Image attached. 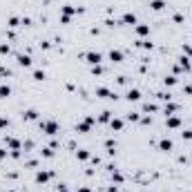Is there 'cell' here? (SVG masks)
Wrapping results in <instances>:
<instances>
[{
	"label": "cell",
	"mask_w": 192,
	"mask_h": 192,
	"mask_svg": "<svg viewBox=\"0 0 192 192\" xmlns=\"http://www.w3.org/2000/svg\"><path fill=\"white\" fill-rule=\"evenodd\" d=\"M150 7L154 9V11H161L163 7H165V2H163V0H152V2H150Z\"/></svg>",
	"instance_id": "obj_9"
},
{
	"label": "cell",
	"mask_w": 192,
	"mask_h": 192,
	"mask_svg": "<svg viewBox=\"0 0 192 192\" xmlns=\"http://www.w3.org/2000/svg\"><path fill=\"white\" fill-rule=\"evenodd\" d=\"M49 177H52V172H38L36 174V183H45Z\"/></svg>",
	"instance_id": "obj_7"
},
{
	"label": "cell",
	"mask_w": 192,
	"mask_h": 192,
	"mask_svg": "<svg viewBox=\"0 0 192 192\" xmlns=\"http://www.w3.org/2000/svg\"><path fill=\"white\" fill-rule=\"evenodd\" d=\"M56 192H69V190H67L65 185H58V190H56Z\"/></svg>",
	"instance_id": "obj_32"
},
{
	"label": "cell",
	"mask_w": 192,
	"mask_h": 192,
	"mask_svg": "<svg viewBox=\"0 0 192 192\" xmlns=\"http://www.w3.org/2000/svg\"><path fill=\"white\" fill-rule=\"evenodd\" d=\"M110 125H112V130H116V132H118V130H123V121H121V118H112Z\"/></svg>",
	"instance_id": "obj_10"
},
{
	"label": "cell",
	"mask_w": 192,
	"mask_h": 192,
	"mask_svg": "<svg viewBox=\"0 0 192 192\" xmlns=\"http://www.w3.org/2000/svg\"><path fill=\"white\" fill-rule=\"evenodd\" d=\"M110 60L121 63V60H123V52H121V49H112V52H110Z\"/></svg>",
	"instance_id": "obj_5"
},
{
	"label": "cell",
	"mask_w": 192,
	"mask_h": 192,
	"mask_svg": "<svg viewBox=\"0 0 192 192\" xmlns=\"http://www.w3.org/2000/svg\"><path fill=\"white\" fill-rule=\"evenodd\" d=\"M43 156H54V148H45L43 150Z\"/></svg>",
	"instance_id": "obj_23"
},
{
	"label": "cell",
	"mask_w": 192,
	"mask_h": 192,
	"mask_svg": "<svg viewBox=\"0 0 192 192\" xmlns=\"http://www.w3.org/2000/svg\"><path fill=\"white\" fill-rule=\"evenodd\" d=\"M110 114H112V112H103V114H101V121H103V123H105V121H112Z\"/></svg>",
	"instance_id": "obj_22"
},
{
	"label": "cell",
	"mask_w": 192,
	"mask_h": 192,
	"mask_svg": "<svg viewBox=\"0 0 192 192\" xmlns=\"http://www.w3.org/2000/svg\"><path fill=\"white\" fill-rule=\"evenodd\" d=\"M5 154H7V150H0V159H2V156H5Z\"/></svg>",
	"instance_id": "obj_34"
},
{
	"label": "cell",
	"mask_w": 192,
	"mask_h": 192,
	"mask_svg": "<svg viewBox=\"0 0 192 192\" xmlns=\"http://www.w3.org/2000/svg\"><path fill=\"white\" fill-rule=\"evenodd\" d=\"M18 65H20V67H29V65H31V58H29L27 54H20V56H18Z\"/></svg>",
	"instance_id": "obj_6"
},
{
	"label": "cell",
	"mask_w": 192,
	"mask_h": 192,
	"mask_svg": "<svg viewBox=\"0 0 192 192\" xmlns=\"http://www.w3.org/2000/svg\"><path fill=\"white\" fill-rule=\"evenodd\" d=\"M139 98H141L139 89H130V92H127V101H139Z\"/></svg>",
	"instance_id": "obj_11"
},
{
	"label": "cell",
	"mask_w": 192,
	"mask_h": 192,
	"mask_svg": "<svg viewBox=\"0 0 192 192\" xmlns=\"http://www.w3.org/2000/svg\"><path fill=\"white\" fill-rule=\"evenodd\" d=\"M9 125V121H7V118H2V116H0V127H7Z\"/></svg>",
	"instance_id": "obj_28"
},
{
	"label": "cell",
	"mask_w": 192,
	"mask_h": 192,
	"mask_svg": "<svg viewBox=\"0 0 192 192\" xmlns=\"http://www.w3.org/2000/svg\"><path fill=\"white\" fill-rule=\"evenodd\" d=\"M112 179H114L116 183H121V181H123V177H121V174H118V172H114V174H112Z\"/></svg>",
	"instance_id": "obj_26"
},
{
	"label": "cell",
	"mask_w": 192,
	"mask_h": 192,
	"mask_svg": "<svg viewBox=\"0 0 192 192\" xmlns=\"http://www.w3.org/2000/svg\"><path fill=\"white\" fill-rule=\"evenodd\" d=\"M159 148H161L163 152H170V150H172V141H170V139H163L161 143H159Z\"/></svg>",
	"instance_id": "obj_8"
},
{
	"label": "cell",
	"mask_w": 192,
	"mask_h": 192,
	"mask_svg": "<svg viewBox=\"0 0 192 192\" xmlns=\"http://www.w3.org/2000/svg\"><path fill=\"white\" fill-rule=\"evenodd\" d=\"M9 25L11 27H18V18H9Z\"/></svg>",
	"instance_id": "obj_29"
},
{
	"label": "cell",
	"mask_w": 192,
	"mask_h": 192,
	"mask_svg": "<svg viewBox=\"0 0 192 192\" xmlns=\"http://www.w3.org/2000/svg\"><path fill=\"white\" fill-rule=\"evenodd\" d=\"M174 83H177V78H174V76H168L165 78V85H174Z\"/></svg>",
	"instance_id": "obj_25"
},
{
	"label": "cell",
	"mask_w": 192,
	"mask_h": 192,
	"mask_svg": "<svg viewBox=\"0 0 192 192\" xmlns=\"http://www.w3.org/2000/svg\"><path fill=\"white\" fill-rule=\"evenodd\" d=\"M154 110H156V105H152V103L145 105V112H154Z\"/></svg>",
	"instance_id": "obj_27"
},
{
	"label": "cell",
	"mask_w": 192,
	"mask_h": 192,
	"mask_svg": "<svg viewBox=\"0 0 192 192\" xmlns=\"http://www.w3.org/2000/svg\"><path fill=\"white\" fill-rule=\"evenodd\" d=\"M36 116H38V112H36V110H27V112H25V118H27V121H34Z\"/></svg>",
	"instance_id": "obj_18"
},
{
	"label": "cell",
	"mask_w": 192,
	"mask_h": 192,
	"mask_svg": "<svg viewBox=\"0 0 192 192\" xmlns=\"http://www.w3.org/2000/svg\"><path fill=\"white\" fill-rule=\"evenodd\" d=\"M7 192H14V190H7Z\"/></svg>",
	"instance_id": "obj_36"
},
{
	"label": "cell",
	"mask_w": 192,
	"mask_h": 192,
	"mask_svg": "<svg viewBox=\"0 0 192 192\" xmlns=\"http://www.w3.org/2000/svg\"><path fill=\"white\" fill-rule=\"evenodd\" d=\"M9 94H11V87L9 85H0V98H7Z\"/></svg>",
	"instance_id": "obj_13"
},
{
	"label": "cell",
	"mask_w": 192,
	"mask_h": 192,
	"mask_svg": "<svg viewBox=\"0 0 192 192\" xmlns=\"http://www.w3.org/2000/svg\"><path fill=\"white\" fill-rule=\"evenodd\" d=\"M183 52H188V54L192 56V47H188V45H185V47H183Z\"/></svg>",
	"instance_id": "obj_33"
},
{
	"label": "cell",
	"mask_w": 192,
	"mask_h": 192,
	"mask_svg": "<svg viewBox=\"0 0 192 192\" xmlns=\"http://www.w3.org/2000/svg\"><path fill=\"white\" fill-rule=\"evenodd\" d=\"M9 52V47H7V45H0V54H7Z\"/></svg>",
	"instance_id": "obj_31"
},
{
	"label": "cell",
	"mask_w": 192,
	"mask_h": 192,
	"mask_svg": "<svg viewBox=\"0 0 192 192\" xmlns=\"http://www.w3.org/2000/svg\"><path fill=\"white\" fill-rule=\"evenodd\" d=\"M136 34H139V36H148V34H150V27L148 25H139L136 27Z\"/></svg>",
	"instance_id": "obj_12"
},
{
	"label": "cell",
	"mask_w": 192,
	"mask_h": 192,
	"mask_svg": "<svg viewBox=\"0 0 192 192\" xmlns=\"http://www.w3.org/2000/svg\"><path fill=\"white\" fill-rule=\"evenodd\" d=\"M177 110H179V107L174 105V103H170V105H165V114H168V116H170L172 112H177Z\"/></svg>",
	"instance_id": "obj_19"
},
{
	"label": "cell",
	"mask_w": 192,
	"mask_h": 192,
	"mask_svg": "<svg viewBox=\"0 0 192 192\" xmlns=\"http://www.w3.org/2000/svg\"><path fill=\"white\" fill-rule=\"evenodd\" d=\"M74 11H76V9L72 7V5H65V7H63V16H67V18H69V16L74 14Z\"/></svg>",
	"instance_id": "obj_17"
},
{
	"label": "cell",
	"mask_w": 192,
	"mask_h": 192,
	"mask_svg": "<svg viewBox=\"0 0 192 192\" xmlns=\"http://www.w3.org/2000/svg\"><path fill=\"white\" fill-rule=\"evenodd\" d=\"M101 60H103V56H101L98 52H89V54H87V63H89V65H98Z\"/></svg>",
	"instance_id": "obj_2"
},
{
	"label": "cell",
	"mask_w": 192,
	"mask_h": 192,
	"mask_svg": "<svg viewBox=\"0 0 192 192\" xmlns=\"http://www.w3.org/2000/svg\"><path fill=\"white\" fill-rule=\"evenodd\" d=\"M78 159H81V161L89 159V152H87V150H78Z\"/></svg>",
	"instance_id": "obj_20"
},
{
	"label": "cell",
	"mask_w": 192,
	"mask_h": 192,
	"mask_svg": "<svg viewBox=\"0 0 192 192\" xmlns=\"http://www.w3.org/2000/svg\"><path fill=\"white\" fill-rule=\"evenodd\" d=\"M127 121H139V114H127Z\"/></svg>",
	"instance_id": "obj_30"
},
{
	"label": "cell",
	"mask_w": 192,
	"mask_h": 192,
	"mask_svg": "<svg viewBox=\"0 0 192 192\" xmlns=\"http://www.w3.org/2000/svg\"><path fill=\"white\" fill-rule=\"evenodd\" d=\"M179 67L188 72V69H190V58H185V56H183V58H179Z\"/></svg>",
	"instance_id": "obj_14"
},
{
	"label": "cell",
	"mask_w": 192,
	"mask_h": 192,
	"mask_svg": "<svg viewBox=\"0 0 192 192\" xmlns=\"http://www.w3.org/2000/svg\"><path fill=\"white\" fill-rule=\"evenodd\" d=\"M92 123H94V116H87V121L78 123V125H76V130H78V132H87V130H89V125H92Z\"/></svg>",
	"instance_id": "obj_3"
},
{
	"label": "cell",
	"mask_w": 192,
	"mask_h": 192,
	"mask_svg": "<svg viewBox=\"0 0 192 192\" xmlns=\"http://www.w3.org/2000/svg\"><path fill=\"white\" fill-rule=\"evenodd\" d=\"M181 136L188 139V141H192V130H185V132H181Z\"/></svg>",
	"instance_id": "obj_24"
},
{
	"label": "cell",
	"mask_w": 192,
	"mask_h": 192,
	"mask_svg": "<svg viewBox=\"0 0 192 192\" xmlns=\"http://www.w3.org/2000/svg\"><path fill=\"white\" fill-rule=\"evenodd\" d=\"M78 192H89V188H81V190H78Z\"/></svg>",
	"instance_id": "obj_35"
},
{
	"label": "cell",
	"mask_w": 192,
	"mask_h": 192,
	"mask_svg": "<svg viewBox=\"0 0 192 192\" xmlns=\"http://www.w3.org/2000/svg\"><path fill=\"white\" fill-rule=\"evenodd\" d=\"M96 94H98L101 98H116V96L112 94V92H110L107 87H98V89H96Z\"/></svg>",
	"instance_id": "obj_4"
},
{
	"label": "cell",
	"mask_w": 192,
	"mask_h": 192,
	"mask_svg": "<svg viewBox=\"0 0 192 192\" xmlns=\"http://www.w3.org/2000/svg\"><path fill=\"white\" fill-rule=\"evenodd\" d=\"M123 22H127V25H134V22H136V16H134V14H125V16H123Z\"/></svg>",
	"instance_id": "obj_16"
},
{
	"label": "cell",
	"mask_w": 192,
	"mask_h": 192,
	"mask_svg": "<svg viewBox=\"0 0 192 192\" xmlns=\"http://www.w3.org/2000/svg\"><path fill=\"white\" fill-rule=\"evenodd\" d=\"M40 127H43L45 134H49V136L58 132V123H56V121H45V123H40Z\"/></svg>",
	"instance_id": "obj_1"
},
{
	"label": "cell",
	"mask_w": 192,
	"mask_h": 192,
	"mask_svg": "<svg viewBox=\"0 0 192 192\" xmlns=\"http://www.w3.org/2000/svg\"><path fill=\"white\" fill-rule=\"evenodd\" d=\"M45 78V72H34V81H43Z\"/></svg>",
	"instance_id": "obj_21"
},
{
	"label": "cell",
	"mask_w": 192,
	"mask_h": 192,
	"mask_svg": "<svg viewBox=\"0 0 192 192\" xmlns=\"http://www.w3.org/2000/svg\"><path fill=\"white\" fill-rule=\"evenodd\" d=\"M179 125H181V121H179L177 116H170V118H168V127H179Z\"/></svg>",
	"instance_id": "obj_15"
}]
</instances>
